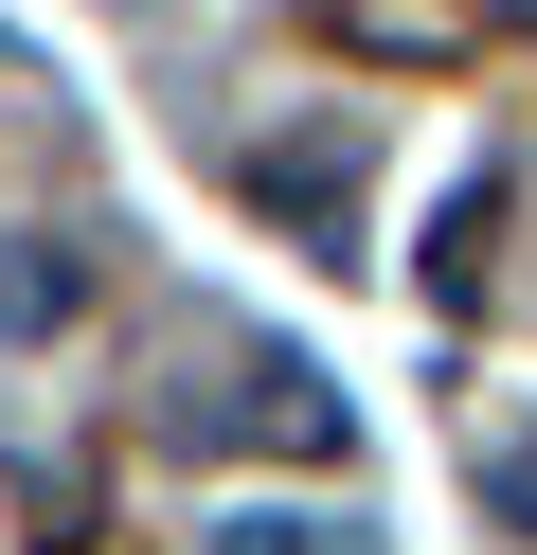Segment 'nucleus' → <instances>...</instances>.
I'll list each match as a JSON object with an SVG mask.
<instances>
[{
    "instance_id": "1",
    "label": "nucleus",
    "mask_w": 537,
    "mask_h": 555,
    "mask_svg": "<svg viewBox=\"0 0 537 555\" xmlns=\"http://www.w3.org/2000/svg\"><path fill=\"white\" fill-rule=\"evenodd\" d=\"M251 197H286V216H305L322 251H341V233H358V144H322V126H286V144L251 162Z\"/></svg>"
},
{
    "instance_id": "2",
    "label": "nucleus",
    "mask_w": 537,
    "mask_h": 555,
    "mask_svg": "<svg viewBox=\"0 0 537 555\" xmlns=\"http://www.w3.org/2000/svg\"><path fill=\"white\" fill-rule=\"evenodd\" d=\"M341 18V54H394V73H430V54L484 37V0H322Z\"/></svg>"
},
{
    "instance_id": "3",
    "label": "nucleus",
    "mask_w": 537,
    "mask_h": 555,
    "mask_svg": "<svg viewBox=\"0 0 537 555\" xmlns=\"http://www.w3.org/2000/svg\"><path fill=\"white\" fill-rule=\"evenodd\" d=\"M215 430H251V448H286V466H305V448H341V395H322L305 359H251V395L215 412Z\"/></svg>"
},
{
    "instance_id": "4",
    "label": "nucleus",
    "mask_w": 537,
    "mask_h": 555,
    "mask_svg": "<svg viewBox=\"0 0 537 555\" xmlns=\"http://www.w3.org/2000/svg\"><path fill=\"white\" fill-rule=\"evenodd\" d=\"M197 555H358L322 502H233V519H197Z\"/></svg>"
},
{
    "instance_id": "5",
    "label": "nucleus",
    "mask_w": 537,
    "mask_h": 555,
    "mask_svg": "<svg viewBox=\"0 0 537 555\" xmlns=\"http://www.w3.org/2000/svg\"><path fill=\"white\" fill-rule=\"evenodd\" d=\"M72 305H90V269H72V251H54V233H36V251H18V269H0V340H54V323H72Z\"/></svg>"
},
{
    "instance_id": "6",
    "label": "nucleus",
    "mask_w": 537,
    "mask_h": 555,
    "mask_svg": "<svg viewBox=\"0 0 537 555\" xmlns=\"http://www.w3.org/2000/svg\"><path fill=\"white\" fill-rule=\"evenodd\" d=\"M484 519H501V538H537V412H520V430H484Z\"/></svg>"
}]
</instances>
